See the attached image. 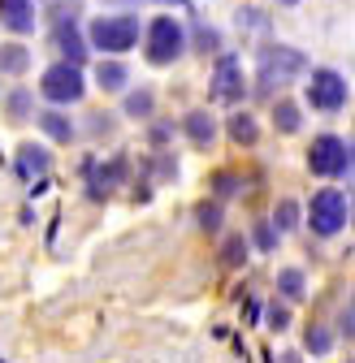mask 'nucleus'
Here are the masks:
<instances>
[{
    "instance_id": "nucleus-1",
    "label": "nucleus",
    "mask_w": 355,
    "mask_h": 363,
    "mask_svg": "<svg viewBox=\"0 0 355 363\" xmlns=\"http://www.w3.org/2000/svg\"><path fill=\"white\" fill-rule=\"evenodd\" d=\"M303 69H307V61H303L299 48H290V43H269V48H260V91H273V86L282 91Z\"/></svg>"
},
{
    "instance_id": "nucleus-2",
    "label": "nucleus",
    "mask_w": 355,
    "mask_h": 363,
    "mask_svg": "<svg viewBox=\"0 0 355 363\" xmlns=\"http://www.w3.org/2000/svg\"><path fill=\"white\" fill-rule=\"evenodd\" d=\"M182 52H187V30H182V22L169 18V13L152 18V26H148V43H143L148 65H173Z\"/></svg>"
},
{
    "instance_id": "nucleus-3",
    "label": "nucleus",
    "mask_w": 355,
    "mask_h": 363,
    "mask_svg": "<svg viewBox=\"0 0 355 363\" xmlns=\"http://www.w3.org/2000/svg\"><path fill=\"white\" fill-rule=\"evenodd\" d=\"M139 43V18L135 13H113V18H96L92 22V48L121 57Z\"/></svg>"
},
{
    "instance_id": "nucleus-4",
    "label": "nucleus",
    "mask_w": 355,
    "mask_h": 363,
    "mask_svg": "<svg viewBox=\"0 0 355 363\" xmlns=\"http://www.w3.org/2000/svg\"><path fill=\"white\" fill-rule=\"evenodd\" d=\"M39 91H43V100H53V104H78V100L87 96V82H82V69H78V65L57 61V65L43 69Z\"/></svg>"
},
{
    "instance_id": "nucleus-5",
    "label": "nucleus",
    "mask_w": 355,
    "mask_h": 363,
    "mask_svg": "<svg viewBox=\"0 0 355 363\" xmlns=\"http://www.w3.org/2000/svg\"><path fill=\"white\" fill-rule=\"evenodd\" d=\"M346 212H351L346 195H342V191H334V186H325V191H317V195H312V208H307V225H312V234L334 238L342 225H346Z\"/></svg>"
},
{
    "instance_id": "nucleus-6",
    "label": "nucleus",
    "mask_w": 355,
    "mask_h": 363,
    "mask_svg": "<svg viewBox=\"0 0 355 363\" xmlns=\"http://www.w3.org/2000/svg\"><path fill=\"white\" fill-rule=\"evenodd\" d=\"M307 169L317 177H346L351 173V143H342L338 134H321L307 147Z\"/></svg>"
},
{
    "instance_id": "nucleus-7",
    "label": "nucleus",
    "mask_w": 355,
    "mask_h": 363,
    "mask_svg": "<svg viewBox=\"0 0 355 363\" xmlns=\"http://www.w3.org/2000/svg\"><path fill=\"white\" fill-rule=\"evenodd\" d=\"M303 96H307V104L321 108V113H338L346 104V78L338 69H312V78H307V86H303Z\"/></svg>"
},
{
    "instance_id": "nucleus-8",
    "label": "nucleus",
    "mask_w": 355,
    "mask_h": 363,
    "mask_svg": "<svg viewBox=\"0 0 355 363\" xmlns=\"http://www.w3.org/2000/svg\"><path fill=\"white\" fill-rule=\"evenodd\" d=\"M243 91H247V82H243V65H239L234 57H221L217 69H212V96H217V100H226V104H234V100H243Z\"/></svg>"
},
{
    "instance_id": "nucleus-9",
    "label": "nucleus",
    "mask_w": 355,
    "mask_h": 363,
    "mask_svg": "<svg viewBox=\"0 0 355 363\" xmlns=\"http://www.w3.org/2000/svg\"><path fill=\"white\" fill-rule=\"evenodd\" d=\"M39 22L35 0H0V26H9L13 35H31Z\"/></svg>"
},
{
    "instance_id": "nucleus-10",
    "label": "nucleus",
    "mask_w": 355,
    "mask_h": 363,
    "mask_svg": "<svg viewBox=\"0 0 355 363\" xmlns=\"http://www.w3.org/2000/svg\"><path fill=\"white\" fill-rule=\"evenodd\" d=\"M53 43H57V52H61L70 65H82V61H87V43H82V35H78L74 18L57 22V30H53Z\"/></svg>"
},
{
    "instance_id": "nucleus-11",
    "label": "nucleus",
    "mask_w": 355,
    "mask_h": 363,
    "mask_svg": "<svg viewBox=\"0 0 355 363\" xmlns=\"http://www.w3.org/2000/svg\"><path fill=\"white\" fill-rule=\"evenodd\" d=\"M48 169H53V156L43 152V147H35V143L18 147V173H22L26 182H39V177H48Z\"/></svg>"
},
{
    "instance_id": "nucleus-12",
    "label": "nucleus",
    "mask_w": 355,
    "mask_h": 363,
    "mask_svg": "<svg viewBox=\"0 0 355 363\" xmlns=\"http://www.w3.org/2000/svg\"><path fill=\"white\" fill-rule=\"evenodd\" d=\"M31 117H35V121L43 125V134H48V139H57V143H70L74 134H78L74 121H70L61 108H43V113H31Z\"/></svg>"
},
{
    "instance_id": "nucleus-13",
    "label": "nucleus",
    "mask_w": 355,
    "mask_h": 363,
    "mask_svg": "<svg viewBox=\"0 0 355 363\" xmlns=\"http://www.w3.org/2000/svg\"><path fill=\"white\" fill-rule=\"evenodd\" d=\"M187 134H191V143L195 147H212V139H217V121L200 108V113H187Z\"/></svg>"
},
{
    "instance_id": "nucleus-14",
    "label": "nucleus",
    "mask_w": 355,
    "mask_h": 363,
    "mask_svg": "<svg viewBox=\"0 0 355 363\" xmlns=\"http://www.w3.org/2000/svg\"><path fill=\"white\" fill-rule=\"evenodd\" d=\"M126 82H130V69H126L121 61H100V65H96V86H104V91H126Z\"/></svg>"
},
{
    "instance_id": "nucleus-15",
    "label": "nucleus",
    "mask_w": 355,
    "mask_h": 363,
    "mask_svg": "<svg viewBox=\"0 0 355 363\" xmlns=\"http://www.w3.org/2000/svg\"><path fill=\"white\" fill-rule=\"evenodd\" d=\"M126 177V164L121 160H109V164H100L96 173H92V195H109L117 182Z\"/></svg>"
},
{
    "instance_id": "nucleus-16",
    "label": "nucleus",
    "mask_w": 355,
    "mask_h": 363,
    "mask_svg": "<svg viewBox=\"0 0 355 363\" xmlns=\"http://www.w3.org/2000/svg\"><path fill=\"white\" fill-rule=\"evenodd\" d=\"M31 65V52L22 43H0V74H26Z\"/></svg>"
},
{
    "instance_id": "nucleus-17",
    "label": "nucleus",
    "mask_w": 355,
    "mask_h": 363,
    "mask_svg": "<svg viewBox=\"0 0 355 363\" xmlns=\"http://www.w3.org/2000/svg\"><path fill=\"white\" fill-rule=\"evenodd\" d=\"M230 139L243 143V147H251V143L260 139V125H256L251 113H234V117H230Z\"/></svg>"
},
{
    "instance_id": "nucleus-18",
    "label": "nucleus",
    "mask_w": 355,
    "mask_h": 363,
    "mask_svg": "<svg viewBox=\"0 0 355 363\" xmlns=\"http://www.w3.org/2000/svg\"><path fill=\"white\" fill-rule=\"evenodd\" d=\"M152 108H156V96L148 86H139V91L126 96V117H152Z\"/></svg>"
},
{
    "instance_id": "nucleus-19",
    "label": "nucleus",
    "mask_w": 355,
    "mask_h": 363,
    "mask_svg": "<svg viewBox=\"0 0 355 363\" xmlns=\"http://www.w3.org/2000/svg\"><path fill=\"white\" fill-rule=\"evenodd\" d=\"M278 290H282L286 298H303V294H307L303 272H299V268H282V272H278Z\"/></svg>"
},
{
    "instance_id": "nucleus-20",
    "label": "nucleus",
    "mask_w": 355,
    "mask_h": 363,
    "mask_svg": "<svg viewBox=\"0 0 355 363\" xmlns=\"http://www.w3.org/2000/svg\"><path fill=\"white\" fill-rule=\"evenodd\" d=\"M269 225H273V230H278V234H290V230H295V225H299V203H295V199H282Z\"/></svg>"
},
{
    "instance_id": "nucleus-21",
    "label": "nucleus",
    "mask_w": 355,
    "mask_h": 363,
    "mask_svg": "<svg viewBox=\"0 0 355 363\" xmlns=\"http://www.w3.org/2000/svg\"><path fill=\"white\" fill-rule=\"evenodd\" d=\"M273 121H278V130H282V134H295V130L303 125V117H299V104L282 100V104L273 108Z\"/></svg>"
},
{
    "instance_id": "nucleus-22",
    "label": "nucleus",
    "mask_w": 355,
    "mask_h": 363,
    "mask_svg": "<svg viewBox=\"0 0 355 363\" xmlns=\"http://www.w3.org/2000/svg\"><path fill=\"white\" fill-rule=\"evenodd\" d=\"M5 108H9V121H26V117H31V91L18 86L13 96L5 100Z\"/></svg>"
},
{
    "instance_id": "nucleus-23",
    "label": "nucleus",
    "mask_w": 355,
    "mask_h": 363,
    "mask_svg": "<svg viewBox=\"0 0 355 363\" xmlns=\"http://www.w3.org/2000/svg\"><path fill=\"white\" fill-rule=\"evenodd\" d=\"M195 48H200V52H221V30L200 22V26H195Z\"/></svg>"
},
{
    "instance_id": "nucleus-24",
    "label": "nucleus",
    "mask_w": 355,
    "mask_h": 363,
    "mask_svg": "<svg viewBox=\"0 0 355 363\" xmlns=\"http://www.w3.org/2000/svg\"><path fill=\"white\" fill-rule=\"evenodd\" d=\"M303 342H307V350H312V354H325V350L334 346V337H329L321 325H312V329H307V333H303Z\"/></svg>"
},
{
    "instance_id": "nucleus-25",
    "label": "nucleus",
    "mask_w": 355,
    "mask_h": 363,
    "mask_svg": "<svg viewBox=\"0 0 355 363\" xmlns=\"http://www.w3.org/2000/svg\"><path fill=\"white\" fill-rule=\"evenodd\" d=\"M256 247H260V251H273V247H278V230H273L269 220L256 225Z\"/></svg>"
},
{
    "instance_id": "nucleus-26",
    "label": "nucleus",
    "mask_w": 355,
    "mask_h": 363,
    "mask_svg": "<svg viewBox=\"0 0 355 363\" xmlns=\"http://www.w3.org/2000/svg\"><path fill=\"white\" fill-rule=\"evenodd\" d=\"M247 259V242L243 238H226V264H243Z\"/></svg>"
},
{
    "instance_id": "nucleus-27",
    "label": "nucleus",
    "mask_w": 355,
    "mask_h": 363,
    "mask_svg": "<svg viewBox=\"0 0 355 363\" xmlns=\"http://www.w3.org/2000/svg\"><path fill=\"white\" fill-rule=\"evenodd\" d=\"M286 325H290V311H286L282 303H273V307H269V329H278V333H282Z\"/></svg>"
},
{
    "instance_id": "nucleus-28",
    "label": "nucleus",
    "mask_w": 355,
    "mask_h": 363,
    "mask_svg": "<svg viewBox=\"0 0 355 363\" xmlns=\"http://www.w3.org/2000/svg\"><path fill=\"white\" fill-rule=\"evenodd\" d=\"M200 225H204L208 234H217V230H221V212H217V208H200Z\"/></svg>"
},
{
    "instance_id": "nucleus-29",
    "label": "nucleus",
    "mask_w": 355,
    "mask_h": 363,
    "mask_svg": "<svg viewBox=\"0 0 355 363\" xmlns=\"http://www.w3.org/2000/svg\"><path fill=\"white\" fill-rule=\"evenodd\" d=\"M234 191H239V182H234L230 173H221V177H217V195H234Z\"/></svg>"
},
{
    "instance_id": "nucleus-30",
    "label": "nucleus",
    "mask_w": 355,
    "mask_h": 363,
    "mask_svg": "<svg viewBox=\"0 0 355 363\" xmlns=\"http://www.w3.org/2000/svg\"><path fill=\"white\" fill-rule=\"evenodd\" d=\"M351 320H355V315H351V307L338 315V325H342V333H346V342H351Z\"/></svg>"
},
{
    "instance_id": "nucleus-31",
    "label": "nucleus",
    "mask_w": 355,
    "mask_h": 363,
    "mask_svg": "<svg viewBox=\"0 0 355 363\" xmlns=\"http://www.w3.org/2000/svg\"><path fill=\"white\" fill-rule=\"evenodd\" d=\"M278 5H299V0H278Z\"/></svg>"
}]
</instances>
